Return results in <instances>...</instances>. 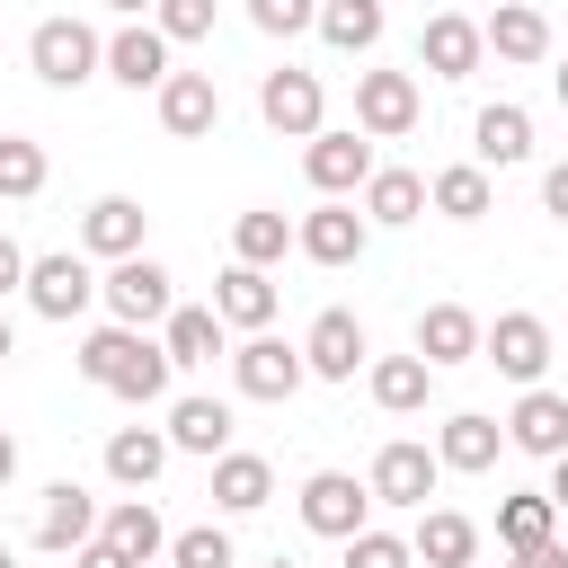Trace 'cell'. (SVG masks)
<instances>
[{
    "label": "cell",
    "instance_id": "cell-43",
    "mask_svg": "<svg viewBox=\"0 0 568 568\" xmlns=\"http://www.w3.org/2000/svg\"><path fill=\"white\" fill-rule=\"evenodd\" d=\"M71 568H133V559H124V550H115V541H106V532H89V541H80V550H71Z\"/></svg>",
    "mask_w": 568,
    "mask_h": 568
},
{
    "label": "cell",
    "instance_id": "cell-5",
    "mask_svg": "<svg viewBox=\"0 0 568 568\" xmlns=\"http://www.w3.org/2000/svg\"><path fill=\"white\" fill-rule=\"evenodd\" d=\"M479 364H497L506 382H541V373H550V328H541V311H497V320L479 328Z\"/></svg>",
    "mask_w": 568,
    "mask_h": 568
},
{
    "label": "cell",
    "instance_id": "cell-46",
    "mask_svg": "<svg viewBox=\"0 0 568 568\" xmlns=\"http://www.w3.org/2000/svg\"><path fill=\"white\" fill-rule=\"evenodd\" d=\"M515 568H568V550L559 541H532V550H515Z\"/></svg>",
    "mask_w": 568,
    "mask_h": 568
},
{
    "label": "cell",
    "instance_id": "cell-28",
    "mask_svg": "<svg viewBox=\"0 0 568 568\" xmlns=\"http://www.w3.org/2000/svg\"><path fill=\"white\" fill-rule=\"evenodd\" d=\"M169 373H178V364L160 355V337H142V328H133V337H124V355H115V373H106V390H115V399H133V408H151V399L169 390Z\"/></svg>",
    "mask_w": 568,
    "mask_h": 568
},
{
    "label": "cell",
    "instance_id": "cell-49",
    "mask_svg": "<svg viewBox=\"0 0 568 568\" xmlns=\"http://www.w3.org/2000/svg\"><path fill=\"white\" fill-rule=\"evenodd\" d=\"M106 9H115V18H151L160 0H106Z\"/></svg>",
    "mask_w": 568,
    "mask_h": 568
},
{
    "label": "cell",
    "instance_id": "cell-54",
    "mask_svg": "<svg viewBox=\"0 0 568 568\" xmlns=\"http://www.w3.org/2000/svg\"><path fill=\"white\" fill-rule=\"evenodd\" d=\"M142 568H160V559H142Z\"/></svg>",
    "mask_w": 568,
    "mask_h": 568
},
{
    "label": "cell",
    "instance_id": "cell-20",
    "mask_svg": "<svg viewBox=\"0 0 568 568\" xmlns=\"http://www.w3.org/2000/svg\"><path fill=\"white\" fill-rule=\"evenodd\" d=\"M479 44H488L497 62H541V53H550V18H541L532 0H497L488 27H479Z\"/></svg>",
    "mask_w": 568,
    "mask_h": 568
},
{
    "label": "cell",
    "instance_id": "cell-18",
    "mask_svg": "<svg viewBox=\"0 0 568 568\" xmlns=\"http://www.w3.org/2000/svg\"><path fill=\"white\" fill-rule=\"evenodd\" d=\"M142 231H151V213H142L133 195H98V204L80 213V248H89V257H106V266H115V257H133V248H142Z\"/></svg>",
    "mask_w": 568,
    "mask_h": 568
},
{
    "label": "cell",
    "instance_id": "cell-22",
    "mask_svg": "<svg viewBox=\"0 0 568 568\" xmlns=\"http://www.w3.org/2000/svg\"><path fill=\"white\" fill-rule=\"evenodd\" d=\"M408 550H417L426 568H470V559H479V524H470V515H453V506H417Z\"/></svg>",
    "mask_w": 568,
    "mask_h": 568
},
{
    "label": "cell",
    "instance_id": "cell-36",
    "mask_svg": "<svg viewBox=\"0 0 568 568\" xmlns=\"http://www.w3.org/2000/svg\"><path fill=\"white\" fill-rule=\"evenodd\" d=\"M550 524H559V506H550L541 488H515V497H497V541H506V550H532V541H550Z\"/></svg>",
    "mask_w": 568,
    "mask_h": 568
},
{
    "label": "cell",
    "instance_id": "cell-34",
    "mask_svg": "<svg viewBox=\"0 0 568 568\" xmlns=\"http://www.w3.org/2000/svg\"><path fill=\"white\" fill-rule=\"evenodd\" d=\"M311 27H320L337 53H373L390 18H382V0H320V18H311Z\"/></svg>",
    "mask_w": 568,
    "mask_h": 568
},
{
    "label": "cell",
    "instance_id": "cell-30",
    "mask_svg": "<svg viewBox=\"0 0 568 568\" xmlns=\"http://www.w3.org/2000/svg\"><path fill=\"white\" fill-rule=\"evenodd\" d=\"M160 470H169V435L160 426H115L106 435V479L115 488H151Z\"/></svg>",
    "mask_w": 568,
    "mask_h": 568
},
{
    "label": "cell",
    "instance_id": "cell-3",
    "mask_svg": "<svg viewBox=\"0 0 568 568\" xmlns=\"http://www.w3.org/2000/svg\"><path fill=\"white\" fill-rule=\"evenodd\" d=\"M98 302H106V320H124V328H160L169 311H178V293H169V266L160 257H115L106 275H98Z\"/></svg>",
    "mask_w": 568,
    "mask_h": 568
},
{
    "label": "cell",
    "instance_id": "cell-15",
    "mask_svg": "<svg viewBox=\"0 0 568 568\" xmlns=\"http://www.w3.org/2000/svg\"><path fill=\"white\" fill-rule=\"evenodd\" d=\"M364 355H373V346H364V320H355V311H320L311 337H302V364H311L320 382H355Z\"/></svg>",
    "mask_w": 568,
    "mask_h": 568
},
{
    "label": "cell",
    "instance_id": "cell-45",
    "mask_svg": "<svg viewBox=\"0 0 568 568\" xmlns=\"http://www.w3.org/2000/svg\"><path fill=\"white\" fill-rule=\"evenodd\" d=\"M18 284H27V248H18V240H9V231H0V302H9V293H18Z\"/></svg>",
    "mask_w": 568,
    "mask_h": 568
},
{
    "label": "cell",
    "instance_id": "cell-26",
    "mask_svg": "<svg viewBox=\"0 0 568 568\" xmlns=\"http://www.w3.org/2000/svg\"><path fill=\"white\" fill-rule=\"evenodd\" d=\"M497 444H506V426L479 417V408H462V417L435 426V462L444 470H497Z\"/></svg>",
    "mask_w": 568,
    "mask_h": 568
},
{
    "label": "cell",
    "instance_id": "cell-51",
    "mask_svg": "<svg viewBox=\"0 0 568 568\" xmlns=\"http://www.w3.org/2000/svg\"><path fill=\"white\" fill-rule=\"evenodd\" d=\"M550 89H559V106H568V62H559V71H550Z\"/></svg>",
    "mask_w": 568,
    "mask_h": 568
},
{
    "label": "cell",
    "instance_id": "cell-14",
    "mask_svg": "<svg viewBox=\"0 0 568 568\" xmlns=\"http://www.w3.org/2000/svg\"><path fill=\"white\" fill-rule=\"evenodd\" d=\"M169 36L151 27V18H124L115 36H106V80H124V89H160L169 80Z\"/></svg>",
    "mask_w": 568,
    "mask_h": 568
},
{
    "label": "cell",
    "instance_id": "cell-11",
    "mask_svg": "<svg viewBox=\"0 0 568 568\" xmlns=\"http://www.w3.org/2000/svg\"><path fill=\"white\" fill-rule=\"evenodd\" d=\"M364 240H373V222H364L346 195H328L320 213H302V222H293V248H302L311 266H355V257H364Z\"/></svg>",
    "mask_w": 568,
    "mask_h": 568
},
{
    "label": "cell",
    "instance_id": "cell-48",
    "mask_svg": "<svg viewBox=\"0 0 568 568\" xmlns=\"http://www.w3.org/2000/svg\"><path fill=\"white\" fill-rule=\"evenodd\" d=\"M9 479H18V435L0 426V488H9Z\"/></svg>",
    "mask_w": 568,
    "mask_h": 568
},
{
    "label": "cell",
    "instance_id": "cell-24",
    "mask_svg": "<svg viewBox=\"0 0 568 568\" xmlns=\"http://www.w3.org/2000/svg\"><path fill=\"white\" fill-rule=\"evenodd\" d=\"M417 355H426L435 373H444V364H470V355H479V320H470L462 302H426V311H417Z\"/></svg>",
    "mask_w": 568,
    "mask_h": 568
},
{
    "label": "cell",
    "instance_id": "cell-27",
    "mask_svg": "<svg viewBox=\"0 0 568 568\" xmlns=\"http://www.w3.org/2000/svg\"><path fill=\"white\" fill-rule=\"evenodd\" d=\"M98 532H106V541H115V550H124V559H133V568H142V559H160V550H169V524H160V506H151V497H142V488H133V497H115V506H106V515H98Z\"/></svg>",
    "mask_w": 568,
    "mask_h": 568
},
{
    "label": "cell",
    "instance_id": "cell-40",
    "mask_svg": "<svg viewBox=\"0 0 568 568\" xmlns=\"http://www.w3.org/2000/svg\"><path fill=\"white\" fill-rule=\"evenodd\" d=\"M124 337H133L124 320H106V328H89V337H80V355H71V364H80V382H98V390H106V373H115V355H124Z\"/></svg>",
    "mask_w": 568,
    "mask_h": 568
},
{
    "label": "cell",
    "instance_id": "cell-47",
    "mask_svg": "<svg viewBox=\"0 0 568 568\" xmlns=\"http://www.w3.org/2000/svg\"><path fill=\"white\" fill-rule=\"evenodd\" d=\"M541 497H550V506L568 515V453H550V488H541Z\"/></svg>",
    "mask_w": 568,
    "mask_h": 568
},
{
    "label": "cell",
    "instance_id": "cell-38",
    "mask_svg": "<svg viewBox=\"0 0 568 568\" xmlns=\"http://www.w3.org/2000/svg\"><path fill=\"white\" fill-rule=\"evenodd\" d=\"M169 568H231V532H222V524H186V532H169Z\"/></svg>",
    "mask_w": 568,
    "mask_h": 568
},
{
    "label": "cell",
    "instance_id": "cell-7",
    "mask_svg": "<svg viewBox=\"0 0 568 568\" xmlns=\"http://www.w3.org/2000/svg\"><path fill=\"white\" fill-rule=\"evenodd\" d=\"M435 479H444L435 444H408V435H390V444L373 453V470H364L373 506H426V497H435Z\"/></svg>",
    "mask_w": 568,
    "mask_h": 568
},
{
    "label": "cell",
    "instance_id": "cell-42",
    "mask_svg": "<svg viewBox=\"0 0 568 568\" xmlns=\"http://www.w3.org/2000/svg\"><path fill=\"white\" fill-rule=\"evenodd\" d=\"M311 18H320V0H248L257 36H311Z\"/></svg>",
    "mask_w": 568,
    "mask_h": 568
},
{
    "label": "cell",
    "instance_id": "cell-21",
    "mask_svg": "<svg viewBox=\"0 0 568 568\" xmlns=\"http://www.w3.org/2000/svg\"><path fill=\"white\" fill-rule=\"evenodd\" d=\"M160 435H169V453H204V462H213V453H231V399L186 390V399L169 408V426H160Z\"/></svg>",
    "mask_w": 568,
    "mask_h": 568
},
{
    "label": "cell",
    "instance_id": "cell-50",
    "mask_svg": "<svg viewBox=\"0 0 568 568\" xmlns=\"http://www.w3.org/2000/svg\"><path fill=\"white\" fill-rule=\"evenodd\" d=\"M9 355H18V328H9V320H0V364H9Z\"/></svg>",
    "mask_w": 568,
    "mask_h": 568
},
{
    "label": "cell",
    "instance_id": "cell-52",
    "mask_svg": "<svg viewBox=\"0 0 568 568\" xmlns=\"http://www.w3.org/2000/svg\"><path fill=\"white\" fill-rule=\"evenodd\" d=\"M266 568H302V559H284V550H275V559H266Z\"/></svg>",
    "mask_w": 568,
    "mask_h": 568
},
{
    "label": "cell",
    "instance_id": "cell-17",
    "mask_svg": "<svg viewBox=\"0 0 568 568\" xmlns=\"http://www.w3.org/2000/svg\"><path fill=\"white\" fill-rule=\"evenodd\" d=\"M89 532H98V497H89L80 479H53V488H44V506H36V550H53V559H62V550H80Z\"/></svg>",
    "mask_w": 568,
    "mask_h": 568
},
{
    "label": "cell",
    "instance_id": "cell-53",
    "mask_svg": "<svg viewBox=\"0 0 568 568\" xmlns=\"http://www.w3.org/2000/svg\"><path fill=\"white\" fill-rule=\"evenodd\" d=\"M0 568H18V559H9V541H0Z\"/></svg>",
    "mask_w": 568,
    "mask_h": 568
},
{
    "label": "cell",
    "instance_id": "cell-10",
    "mask_svg": "<svg viewBox=\"0 0 568 568\" xmlns=\"http://www.w3.org/2000/svg\"><path fill=\"white\" fill-rule=\"evenodd\" d=\"M302 178H311L320 195H355V186L373 178V133H355V124L328 133V124H320V133L302 142Z\"/></svg>",
    "mask_w": 568,
    "mask_h": 568
},
{
    "label": "cell",
    "instance_id": "cell-44",
    "mask_svg": "<svg viewBox=\"0 0 568 568\" xmlns=\"http://www.w3.org/2000/svg\"><path fill=\"white\" fill-rule=\"evenodd\" d=\"M541 204H550V222H568V160L541 169Z\"/></svg>",
    "mask_w": 568,
    "mask_h": 568
},
{
    "label": "cell",
    "instance_id": "cell-1",
    "mask_svg": "<svg viewBox=\"0 0 568 568\" xmlns=\"http://www.w3.org/2000/svg\"><path fill=\"white\" fill-rule=\"evenodd\" d=\"M27 62H36L44 89H80V80L106 71V36H98L89 18H44V27L27 36Z\"/></svg>",
    "mask_w": 568,
    "mask_h": 568
},
{
    "label": "cell",
    "instance_id": "cell-55",
    "mask_svg": "<svg viewBox=\"0 0 568 568\" xmlns=\"http://www.w3.org/2000/svg\"><path fill=\"white\" fill-rule=\"evenodd\" d=\"M470 568H479V559H470Z\"/></svg>",
    "mask_w": 568,
    "mask_h": 568
},
{
    "label": "cell",
    "instance_id": "cell-12",
    "mask_svg": "<svg viewBox=\"0 0 568 568\" xmlns=\"http://www.w3.org/2000/svg\"><path fill=\"white\" fill-rule=\"evenodd\" d=\"M506 444H515V453H532V462L568 453V390H550V382H524V399L506 408Z\"/></svg>",
    "mask_w": 568,
    "mask_h": 568
},
{
    "label": "cell",
    "instance_id": "cell-35",
    "mask_svg": "<svg viewBox=\"0 0 568 568\" xmlns=\"http://www.w3.org/2000/svg\"><path fill=\"white\" fill-rule=\"evenodd\" d=\"M284 248H293V222H284L275 204H257V213L231 222V257H240V266H275Z\"/></svg>",
    "mask_w": 568,
    "mask_h": 568
},
{
    "label": "cell",
    "instance_id": "cell-29",
    "mask_svg": "<svg viewBox=\"0 0 568 568\" xmlns=\"http://www.w3.org/2000/svg\"><path fill=\"white\" fill-rule=\"evenodd\" d=\"M364 382H373V408L408 417V408H426V390H435V364H426V355H373V364H364Z\"/></svg>",
    "mask_w": 568,
    "mask_h": 568
},
{
    "label": "cell",
    "instance_id": "cell-2",
    "mask_svg": "<svg viewBox=\"0 0 568 568\" xmlns=\"http://www.w3.org/2000/svg\"><path fill=\"white\" fill-rule=\"evenodd\" d=\"M27 311L36 320H53V328H71L89 302H98V275H89V248H53V257H27Z\"/></svg>",
    "mask_w": 568,
    "mask_h": 568
},
{
    "label": "cell",
    "instance_id": "cell-41",
    "mask_svg": "<svg viewBox=\"0 0 568 568\" xmlns=\"http://www.w3.org/2000/svg\"><path fill=\"white\" fill-rule=\"evenodd\" d=\"M151 27H160L169 44H204V36H213V0H160Z\"/></svg>",
    "mask_w": 568,
    "mask_h": 568
},
{
    "label": "cell",
    "instance_id": "cell-8",
    "mask_svg": "<svg viewBox=\"0 0 568 568\" xmlns=\"http://www.w3.org/2000/svg\"><path fill=\"white\" fill-rule=\"evenodd\" d=\"M302 524H311L320 541H346V532L373 524V488H364L355 470H311V479H302Z\"/></svg>",
    "mask_w": 568,
    "mask_h": 568
},
{
    "label": "cell",
    "instance_id": "cell-4",
    "mask_svg": "<svg viewBox=\"0 0 568 568\" xmlns=\"http://www.w3.org/2000/svg\"><path fill=\"white\" fill-rule=\"evenodd\" d=\"M417 71H355V133H373V142H399V133H417Z\"/></svg>",
    "mask_w": 568,
    "mask_h": 568
},
{
    "label": "cell",
    "instance_id": "cell-9",
    "mask_svg": "<svg viewBox=\"0 0 568 568\" xmlns=\"http://www.w3.org/2000/svg\"><path fill=\"white\" fill-rule=\"evenodd\" d=\"M257 115H266L284 142H311V133H320V115H328L320 71H293V62H284V71H266V80H257Z\"/></svg>",
    "mask_w": 568,
    "mask_h": 568
},
{
    "label": "cell",
    "instance_id": "cell-37",
    "mask_svg": "<svg viewBox=\"0 0 568 568\" xmlns=\"http://www.w3.org/2000/svg\"><path fill=\"white\" fill-rule=\"evenodd\" d=\"M0 195H9V204L44 195V142H27V133H0Z\"/></svg>",
    "mask_w": 568,
    "mask_h": 568
},
{
    "label": "cell",
    "instance_id": "cell-23",
    "mask_svg": "<svg viewBox=\"0 0 568 568\" xmlns=\"http://www.w3.org/2000/svg\"><path fill=\"white\" fill-rule=\"evenodd\" d=\"M470 151H479V169H515V160H532V115H524L515 98L479 106V124H470Z\"/></svg>",
    "mask_w": 568,
    "mask_h": 568
},
{
    "label": "cell",
    "instance_id": "cell-39",
    "mask_svg": "<svg viewBox=\"0 0 568 568\" xmlns=\"http://www.w3.org/2000/svg\"><path fill=\"white\" fill-rule=\"evenodd\" d=\"M346 568H417V550H408L399 532L364 524V532H346Z\"/></svg>",
    "mask_w": 568,
    "mask_h": 568
},
{
    "label": "cell",
    "instance_id": "cell-25",
    "mask_svg": "<svg viewBox=\"0 0 568 568\" xmlns=\"http://www.w3.org/2000/svg\"><path fill=\"white\" fill-rule=\"evenodd\" d=\"M160 355H169L178 373L213 364V355H222V320H213V302H178V311L160 320Z\"/></svg>",
    "mask_w": 568,
    "mask_h": 568
},
{
    "label": "cell",
    "instance_id": "cell-19",
    "mask_svg": "<svg viewBox=\"0 0 568 568\" xmlns=\"http://www.w3.org/2000/svg\"><path fill=\"white\" fill-rule=\"evenodd\" d=\"M213 320H222V328H266V320H275V275L231 257V266L213 275Z\"/></svg>",
    "mask_w": 568,
    "mask_h": 568
},
{
    "label": "cell",
    "instance_id": "cell-32",
    "mask_svg": "<svg viewBox=\"0 0 568 568\" xmlns=\"http://www.w3.org/2000/svg\"><path fill=\"white\" fill-rule=\"evenodd\" d=\"M488 195H497V186H488V169H479V160H453V169H435V178H426V204H435L444 222H479V213H488Z\"/></svg>",
    "mask_w": 568,
    "mask_h": 568
},
{
    "label": "cell",
    "instance_id": "cell-31",
    "mask_svg": "<svg viewBox=\"0 0 568 568\" xmlns=\"http://www.w3.org/2000/svg\"><path fill=\"white\" fill-rule=\"evenodd\" d=\"M266 497H275V470L257 453H213V506L222 515H257Z\"/></svg>",
    "mask_w": 568,
    "mask_h": 568
},
{
    "label": "cell",
    "instance_id": "cell-6",
    "mask_svg": "<svg viewBox=\"0 0 568 568\" xmlns=\"http://www.w3.org/2000/svg\"><path fill=\"white\" fill-rule=\"evenodd\" d=\"M231 382H240V399H293V390L311 382V364H302V346H284V337L248 328V337H240V355H231Z\"/></svg>",
    "mask_w": 568,
    "mask_h": 568
},
{
    "label": "cell",
    "instance_id": "cell-33",
    "mask_svg": "<svg viewBox=\"0 0 568 568\" xmlns=\"http://www.w3.org/2000/svg\"><path fill=\"white\" fill-rule=\"evenodd\" d=\"M417 213H426V178H417V169H373V178H364V222H390V231H399V222H417Z\"/></svg>",
    "mask_w": 568,
    "mask_h": 568
},
{
    "label": "cell",
    "instance_id": "cell-16",
    "mask_svg": "<svg viewBox=\"0 0 568 568\" xmlns=\"http://www.w3.org/2000/svg\"><path fill=\"white\" fill-rule=\"evenodd\" d=\"M160 124H169L178 142H204V133L222 124V89H213V71H169V80H160Z\"/></svg>",
    "mask_w": 568,
    "mask_h": 568
},
{
    "label": "cell",
    "instance_id": "cell-13",
    "mask_svg": "<svg viewBox=\"0 0 568 568\" xmlns=\"http://www.w3.org/2000/svg\"><path fill=\"white\" fill-rule=\"evenodd\" d=\"M479 18H462V9H435L426 27H417V62L435 71V80H470L479 71Z\"/></svg>",
    "mask_w": 568,
    "mask_h": 568
}]
</instances>
